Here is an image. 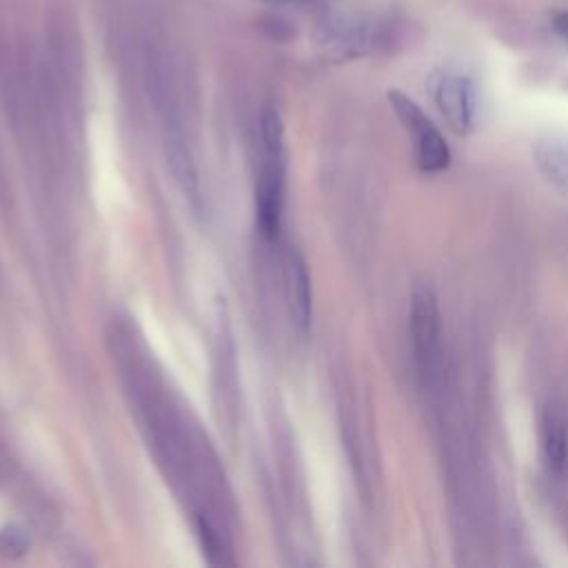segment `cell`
I'll return each mask as SVG.
<instances>
[{"label": "cell", "mask_w": 568, "mask_h": 568, "mask_svg": "<svg viewBox=\"0 0 568 568\" xmlns=\"http://www.w3.org/2000/svg\"><path fill=\"white\" fill-rule=\"evenodd\" d=\"M286 297H288V311L293 322L306 331L311 324L313 313V295H311V277L306 262L300 253H291L286 264Z\"/></svg>", "instance_id": "obj_5"}, {"label": "cell", "mask_w": 568, "mask_h": 568, "mask_svg": "<svg viewBox=\"0 0 568 568\" xmlns=\"http://www.w3.org/2000/svg\"><path fill=\"white\" fill-rule=\"evenodd\" d=\"M410 335L419 371H433L439 353V306L437 295L428 284H417L410 297Z\"/></svg>", "instance_id": "obj_3"}, {"label": "cell", "mask_w": 568, "mask_h": 568, "mask_svg": "<svg viewBox=\"0 0 568 568\" xmlns=\"http://www.w3.org/2000/svg\"><path fill=\"white\" fill-rule=\"evenodd\" d=\"M535 164L548 182L568 195V138L546 135L535 144Z\"/></svg>", "instance_id": "obj_7"}, {"label": "cell", "mask_w": 568, "mask_h": 568, "mask_svg": "<svg viewBox=\"0 0 568 568\" xmlns=\"http://www.w3.org/2000/svg\"><path fill=\"white\" fill-rule=\"evenodd\" d=\"M164 158H166V166H169L175 184L180 186V191L191 200L193 206H197L200 204V178H197L193 155L180 133L166 135Z\"/></svg>", "instance_id": "obj_6"}, {"label": "cell", "mask_w": 568, "mask_h": 568, "mask_svg": "<svg viewBox=\"0 0 568 568\" xmlns=\"http://www.w3.org/2000/svg\"><path fill=\"white\" fill-rule=\"evenodd\" d=\"M552 31L568 44V11H557L552 16Z\"/></svg>", "instance_id": "obj_10"}, {"label": "cell", "mask_w": 568, "mask_h": 568, "mask_svg": "<svg viewBox=\"0 0 568 568\" xmlns=\"http://www.w3.org/2000/svg\"><path fill=\"white\" fill-rule=\"evenodd\" d=\"M284 158L264 153V162L255 184V215L257 229L266 240H275L282 224L284 209Z\"/></svg>", "instance_id": "obj_4"}, {"label": "cell", "mask_w": 568, "mask_h": 568, "mask_svg": "<svg viewBox=\"0 0 568 568\" xmlns=\"http://www.w3.org/2000/svg\"><path fill=\"white\" fill-rule=\"evenodd\" d=\"M430 95L457 135L470 133L477 113V91L473 78L455 67H442L428 78Z\"/></svg>", "instance_id": "obj_1"}, {"label": "cell", "mask_w": 568, "mask_h": 568, "mask_svg": "<svg viewBox=\"0 0 568 568\" xmlns=\"http://www.w3.org/2000/svg\"><path fill=\"white\" fill-rule=\"evenodd\" d=\"M539 442L546 466L552 473H561L568 462V435L564 422L550 410H546L539 419Z\"/></svg>", "instance_id": "obj_8"}, {"label": "cell", "mask_w": 568, "mask_h": 568, "mask_svg": "<svg viewBox=\"0 0 568 568\" xmlns=\"http://www.w3.org/2000/svg\"><path fill=\"white\" fill-rule=\"evenodd\" d=\"M388 100L402 124L413 135L417 166L426 173H437L446 169L450 162V149L444 135L437 131V126L426 118V113L408 95L399 91H390Z\"/></svg>", "instance_id": "obj_2"}, {"label": "cell", "mask_w": 568, "mask_h": 568, "mask_svg": "<svg viewBox=\"0 0 568 568\" xmlns=\"http://www.w3.org/2000/svg\"><path fill=\"white\" fill-rule=\"evenodd\" d=\"M0 550L4 555H22L27 550V537L22 530H16V528H7L2 535H0Z\"/></svg>", "instance_id": "obj_9"}]
</instances>
